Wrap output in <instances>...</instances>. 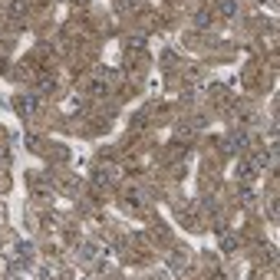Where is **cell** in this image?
I'll list each match as a JSON object with an SVG mask.
<instances>
[{
	"mask_svg": "<svg viewBox=\"0 0 280 280\" xmlns=\"http://www.w3.org/2000/svg\"><path fill=\"white\" fill-rule=\"evenodd\" d=\"M221 149H224L227 155H241V152H248L250 149V132H234V135H227Z\"/></svg>",
	"mask_w": 280,
	"mask_h": 280,
	"instance_id": "obj_1",
	"label": "cell"
},
{
	"mask_svg": "<svg viewBox=\"0 0 280 280\" xmlns=\"http://www.w3.org/2000/svg\"><path fill=\"white\" fill-rule=\"evenodd\" d=\"M99 254H102V248L96 241H83L79 244V260H99Z\"/></svg>",
	"mask_w": 280,
	"mask_h": 280,
	"instance_id": "obj_2",
	"label": "cell"
},
{
	"mask_svg": "<svg viewBox=\"0 0 280 280\" xmlns=\"http://www.w3.org/2000/svg\"><path fill=\"white\" fill-rule=\"evenodd\" d=\"M36 106H40V99H36V96H20V99H17V109H20L23 116H27V112H33Z\"/></svg>",
	"mask_w": 280,
	"mask_h": 280,
	"instance_id": "obj_3",
	"label": "cell"
},
{
	"mask_svg": "<svg viewBox=\"0 0 280 280\" xmlns=\"http://www.w3.org/2000/svg\"><path fill=\"white\" fill-rule=\"evenodd\" d=\"M3 13H7V17H23V13H27V3H23V0H10V3L3 7Z\"/></svg>",
	"mask_w": 280,
	"mask_h": 280,
	"instance_id": "obj_4",
	"label": "cell"
},
{
	"mask_svg": "<svg viewBox=\"0 0 280 280\" xmlns=\"http://www.w3.org/2000/svg\"><path fill=\"white\" fill-rule=\"evenodd\" d=\"M234 175H237V178H254L257 172H254V165H250V158H248V162H237Z\"/></svg>",
	"mask_w": 280,
	"mask_h": 280,
	"instance_id": "obj_5",
	"label": "cell"
},
{
	"mask_svg": "<svg viewBox=\"0 0 280 280\" xmlns=\"http://www.w3.org/2000/svg\"><path fill=\"white\" fill-rule=\"evenodd\" d=\"M237 10H241V7H237V0H221V13H224L227 20H234Z\"/></svg>",
	"mask_w": 280,
	"mask_h": 280,
	"instance_id": "obj_6",
	"label": "cell"
},
{
	"mask_svg": "<svg viewBox=\"0 0 280 280\" xmlns=\"http://www.w3.org/2000/svg\"><path fill=\"white\" fill-rule=\"evenodd\" d=\"M13 250H17V257H20V260L33 257V244H30V241H17V248H13Z\"/></svg>",
	"mask_w": 280,
	"mask_h": 280,
	"instance_id": "obj_7",
	"label": "cell"
},
{
	"mask_svg": "<svg viewBox=\"0 0 280 280\" xmlns=\"http://www.w3.org/2000/svg\"><path fill=\"white\" fill-rule=\"evenodd\" d=\"M93 182H96L99 188H109V182H112V175H109L106 168H96V172H93Z\"/></svg>",
	"mask_w": 280,
	"mask_h": 280,
	"instance_id": "obj_8",
	"label": "cell"
},
{
	"mask_svg": "<svg viewBox=\"0 0 280 280\" xmlns=\"http://www.w3.org/2000/svg\"><path fill=\"white\" fill-rule=\"evenodd\" d=\"M221 250H224V254H234V250H237V237L234 234H224V237H221Z\"/></svg>",
	"mask_w": 280,
	"mask_h": 280,
	"instance_id": "obj_9",
	"label": "cell"
},
{
	"mask_svg": "<svg viewBox=\"0 0 280 280\" xmlns=\"http://www.w3.org/2000/svg\"><path fill=\"white\" fill-rule=\"evenodd\" d=\"M125 201H129V205H145V194L142 191H125Z\"/></svg>",
	"mask_w": 280,
	"mask_h": 280,
	"instance_id": "obj_10",
	"label": "cell"
},
{
	"mask_svg": "<svg viewBox=\"0 0 280 280\" xmlns=\"http://www.w3.org/2000/svg\"><path fill=\"white\" fill-rule=\"evenodd\" d=\"M125 46H129V50H142V46H145V40H142V36H129V40H125Z\"/></svg>",
	"mask_w": 280,
	"mask_h": 280,
	"instance_id": "obj_11",
	"label": "cell"
},
{
	"mask_svg": "<svg viewBox=\"0 0 280 280\" xmlns=\"http://www.w3.org/2000/svg\"><path fill=\"white\" fill-rule=\"evenodd\" d=\"M241 201H244V205H254V191H250V188H241Z\"/></svg>",
	"mask_w": 280,
	"mask_h": 280,
	"instance_id": "obj_12",
	"label": "cell"
}]
</instances>
